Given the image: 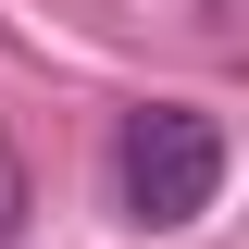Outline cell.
I'll use <instances>...</instances> for the list:
<instances>
[{"instance_id":"obj_1","label":"cell","mask_w":249,"mask_h":249,"mask_svg":"<svg viewBox=\"0 0 249 249\" xmlns=\"http://www.w3.org/2000/svg\"><path fill=\"white\" fill-rule=\"evenodd\" d=\"M112 199H124V224H150V237L199 224V212L224 199V124L199 112V100L124 112V137H112Z\"/></svg>"},{"instance_id":"obj_2","label":"cell","mask_w":249,"mask_h":249,"mask_svg":"<svg viewBox=\"0 0 249 249\" xmlns=\"http://www.w3.org/2000/svg\"><path fill=\"white\" fill-rule=\"evenodd\" d=\"M13 237H25V162L0 150V249H13Z\"/></svg>"}]
</instances>
